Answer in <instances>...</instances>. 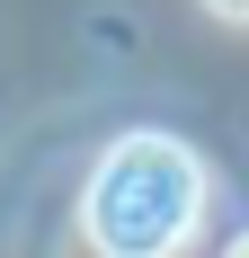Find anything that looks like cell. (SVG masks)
I'll return each mask as SVG.
<instances>
[{
  "instance_id": "obj_1",
  "label": "cell",
  "mask_w": 249,
  "mask_h": 258,
  "mask_svg": "<svg viewBox=\"0 0 249 258\" xmlns=\"http://www.w3.org/2000/svg\"><path fill=\"white\" fill-rule=\"evenodd\" d=\"M205 214V160L178 134H125L89 178V240L107 258H169Z\"/></svg>"
},
{
  "instance_id": "obj_2",
  "label": "cell",
  "mask_w": 249,
  "mask_h": 258,
  "mask_svg": "<svg viewBox=\"0 0 249 258\" xmlns=\"http://www.w3.org/2000/svg\"><path fill=\"white\" fill-rule=\"evenodd\" d=\"M214 18H231V27H249V0H205Z\"/></svg>"
},
{
  "instance_id": "obj_3",
  "label": "cell",
  "mask_w": 249,
  "mask_h": 258,
  "mask_svg": "<svg viewBox=\"0 0 249 258\" xmlns=\"http://www.w3.org/2000/svg\"><path fill=\"white\" fill-rule=\"evenodd\" d=\"M223 258H249V232H240V240H231V249H223Z\"/></svg>"
}]
</instances>
